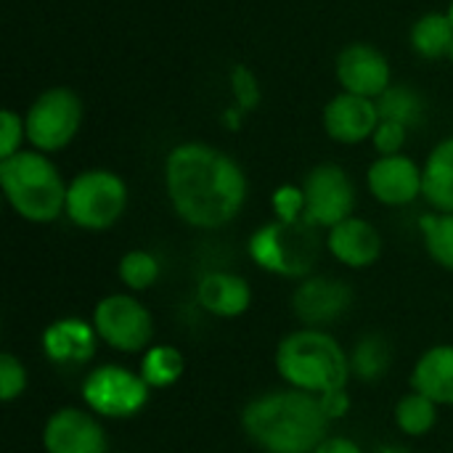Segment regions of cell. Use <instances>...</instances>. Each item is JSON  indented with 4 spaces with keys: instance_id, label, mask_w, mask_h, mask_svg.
I'll list each match as a JSON object with an SVG mask.
<instances>
[{
    "instance_id": "6da1fadb",
    "label": "cell",
    "mask_w": 453,
    "mask_h": 453,
    "mask_svg": "<svg viewBox=\"0 0 453 453\" xmlns=\"http://www.w3.org/2000/svg\"><path fill=\"white\" fill-rule=\"evenodd\" d=\"M167 196L194 228H223L244 207L247 178L242 167L207 143H180L165 162Z\"/></svg>"
},
{
    "instance_id": "7a4b0ae2",
    "label": "cell",
    "mask_w": 453,
    "mask_h": 453,
    "mask_svg": "<svg viewBox=\"0 0 453 453\" xmlns=\"http://www.w3.org/2000/svg\"><path fill=\"white\" fill-rule=\"evenodd\" d=\"M329 417L319 395L305 390H271L242 411L247 438L265 453H313L329 438Z\"/></svg>"
},
{
    "instance_id": "3957f363",
    "label": "cell",
    "mask_w": 453,
    "mask_h": 453,
    "mask_svg": "<svg viewBox=\"0 0 453 453\" xmlns=\"http://www.w3.org/2000/svg\"><path fill=\"white\" fill-rule=\"evenodd\" d=\"M276 369L281 380L313 395H324L329 390L348 388L350 356L342 345L324 329H297L287 334L276 348Z\"/></svg>"
},
{
    "instance_id": "277c9868",
    "label": "cell",
    "mask_w": 453,
    "mask_h": 453,
    "mask_svg": "<svg viewBox=\"0 0 453 453\" xmlns=\"http://www.w3.org/2000/svg\"><path fill=\"white\" fill-rule=\"evenodd\" d=\"M0 183L8 204L29 223H53L66 212V191L58 170L42 151H19L0 159Z\"/></svg>"
},
{
    "instance_id": "5b68a950",
    "label": "cell",
    "mask_w": 453,
    "mask_h": 453,
    "mask_svg": "<svg viewBox=\"0 0 453 453\" xmlns=\"http://www.w3.org/2000/svg\"><path fill=\"white\" fill-rule=\"evenodd\" d=\"M319 252L321 244L316 228L305 220H273L257 228L250 239V257L263 271L287 279H305L313 271Z\"/></svg>"
},
{
    "instance_id": "8992f818",
    "label": "cell",
    "mask_w": 453,
    "mask_h": 453,
    "mask_svg": "<svg viewBox=\"0 0 453 453\" xmlns=\"http://www.w3.org/2000/svg\"><path fill=\"white\" fill-rule=\"evenodd\" d=\"M127 207V188L119 175L109 170L80 173L66 191V215L85 231L111 228Z\"/></svg>"
},
{
    "instance_id": "52a82bcc",
    "label": "cell",
    "mask_w": 453,
    "mask_h": 453,
    "mask_svg": "<svg viewBox=\"0 0 453 453\" xmlns=\"http://www.w3.org/2000/svg\"><path fill=\"white\" fill-rule=\"evenodd\" d=\"M151 388L135 372L125 366L106 364L93 369L82 382V401L90 411L106 419H127L135 417L149 403Z\"/></svg>"
},
{
    "instance_id": "ba28073f",
    "label": "cell",
    "mask_w": 453,
    "mask_h": 453,
    "mask_svg": "<svg viewBox=\"0 0 453 453\" xmlns=\"http://www.w3.org/2000/svg\"><path fill=\"white\" fill-rule=\"evenodd\" d=\"M98 337L119 353H146L154 337L149 308L133 295H109L93 311Z\"/></svg>"
},
{
    "instance_id": "9c48e42d",
    "label": "cell",
    "mask_w": 453,
    "mask_h": 453,
    "mask_svg": "<svg viewBox=\"0 0 453 453\" xmlns=\"http://www.w3.org/2000/svg\"><path fill=\"white\" fill-rule=\"evenodd\" d=\"M82 106L66 88L45 90L27 114V138L37 151H58L72 143L80 130Z\"/></svg>"
},
{
    "instance_id": "30bf717a",
    "label": "cell",
    "mask_w": 453,
    "mask_h": 453,
    "mask_svg": "<svg viewBox=\"0 0 453 453\" xmlns=\"http://www.w3.org/2000/svg\"><path fill=\"white\" fill-rule=\"evenodd\" d=\"M305 215L303 220L313 228H334L337 223L353 218L356 188L348 173L337 165H319L308 173L303 183Z\"/></svg>"
},
{
    "instance_id": "8fae6325",
    "label": "cell",
    "mask_w": 453,
    "mask_h": 453,
    "mask_svg": "<svg viewBox=\"0 0 453 453\" xmlns=\"http://www.w3.org/2000/svg\"><path fill=\"white\" fill-rule=\"evenodd\" d=\"M353 305V289L334 276H305L292 295V311L297 321L311 329L340 321Z\"/></svg>"
},
{
    "instance_id": "7c38bea8",
    "label": "cell",
    "mask_w": 453,
    "mask_h": 453,
    "mask_svg": "<svg viewBox=\"0 0 453 453\" xmlns=\"http://www.w3.org/2000/svg\"><path fill=\"white\" fill-rule=\"evenodd\" d=\"M48 453H106L109 441L98 419L82 409L66 406L48 417L42 430Z\"/></svg>"
},
{
    "instance_id": "4fadbf2b",
    "label": "cell",
    "mask_w": 453,
    "mask_h": 453,
    "mask_svg": "<svg viewBox=\"0 0 453 453\" xmlns=\"http://www.w3.org/2000/svg\"><path fill=\"white\" fill-rule=\"evenodd\" d=\"M337 77L345 93H356L364 98L382 96L390 88V66L388 58L372 45H348L337 58Z\"/></svg>"
},
{
    "instance_id": "5bb4252c",
    "label": "cell",
    "mask_w": 453,
    "mask_h": 453,
    "mask_svg": "<svg viewBox=\"0 0 453 453\" xmlns=\"http://www.w3.org/2000/svg\"><path fill=\"white\" fill-rule=\"evenodd\" d=\"M369 188L374 199L388 207L411 204L422 194V170L403 154L380 157L369 167Z\"/></svg>"
},
{
    "instance_id": "9a60e30c",
    "label": "cell",
    "mask_w": 453,
    "mask_h": 453,
    "mask_svg": "<svg viewBox=\"0 0 453 453\" xmlns=\"http://www.w3.org/2000/svg\"><path fill=\"white\" fill-rule=\"evenodd\" d=\"M98 332L93 324L82 319H58L42 332V350L48 361L58 366H82L96 356L98 348Z\"/></svg>"
},
{
    "instance_id": "2e32d148",
    "label": "cell",
    "mask_w": 453,
    "mask_h": 453,
    "mask_svg": "<svg viewBox=\"0 0 453 453\" xmlns=\"http://www.w3.org/2000/svg\"><path fill=\"white\" fill-rule=\"evenodd\" d=\"M326 133L340 143H361L364 138L374 135L380 125V109L372 98L342 93L329 101L324 111Z\"/></svg>"
},
{
    "instance_id": "e0dca14e",
    "label": "cell",
    "mask_w": 453,
    "mask_h": 453,
    "mask_svg": "<svg viewBox=\"0 0 453 453\" xmlns=\"http://www.w3.org/2000/svg\"><path fill=\"white\" fill-rule=\"evenodd\" d=\"M329 252L348 268H369L382 255V236L380 231L361 218H348L329 228L326 236Z\"/></svg>"
},
{
    "instance_id": "ac0fdd59",
    "label": "cell",
    "mask_w": 453,
    "mask_h": 453,
    "mask_svg": "<svg viewBox=\"0 0 453 453\" xmlns=\"http://www.w3.org/2000/svg\"><path fill=\"white\" fill-rule=\"evenodd\" d=\"M196 300L199 305L218 316V319H236L250 311L252 305V287L239 273L212 271L204 273L196 284Z\"/></svg>"
},
{
    "instance_id": "d6986e66",
    "label": "cell",
    "mask_w": 453,
    "mask_h": 453,
    "mask_svg": "<svg viewBox=\"0 0 453 453\" xmlns=\"http://www.w3.org/2000/svg\"><path fill=\"white\" fill-rule=\"evenodd\" d=\"M414 393H422L438 406H453V345H435L411 372Z\"/></svg>"
},
{
    "instance_id": "ffe728a7",
    "label": "cell",
    "mask_w": 453,
    "mask_h": 453,
    "mask_svg": "<svg viewBox=\"0 0 453 453\" xmlns=\"http://www.w3.org/2000/svg\"><path fill=\"white\" fill-rule=\"evenodd\" d=\"M422 194L438 212L453 215V138L438 143L422 170Z\"/></svg>"
},
{
    "instance_id": "44dd1931",
    "label": "cell",
    "mask_w": 453,
    "mask_h": 453,
    "mask_svg": "<svg viewBox=\"0 0 453 453\" xmlns=\"http://www.w3.org/2000/svg\"><path fill=\"white\" fill-rule=\"evenodd\" d=\"M393 348L382 334H366L350 353V374L361 382H377L390 372Z\"/></svg>"
},
{
    "instance_id": "7402d4cb",
    "label": "cell",
    "mask_w": 453,
    "mask_h": 453,
    "mask_svg": "<svg viewBox=\"0 0 453 453\" xmlns=\"http://www.w3.org/2000/svg\"><path fill=\"white\" fill-rule=\"evenodd\" d=\"M183 369H186V361H183L178 348H173V345H154V348H149L143 353L138 374L146 380V385L151 390H162V388L175 385L183 377Z\"/></svg>"
},
{
    "instance_id": "603a6c76",
    "label": "cell",
    "mask_w": 453,
    "mask_h": 453,
    "mask_svg": "<svg viewBox=\"0 0 453 453\" xmlns=\"http://www.w3.org/2000/svg\"><path fill=\"white\" fill-rule=\"evenodd\" d=\"M414 50L425 58H441L451 50L453 21L449 13H425L411 29Z\"/></svg>"
},
{
    "instance_id": "cb8c5ba5",
    "label": "cell",
    "mask_w": 453,
    "mask_h": 453,
    "mask_svg": "<svg viewBox=\"0 0 453 453\" xmlns=\"http://www.w3.org/2000/svg\"><path fill=\"white\" fill-rule=\"evenodd\" d=\"M438 422V403L425 398L422 393H409L395 403V425L401 433L411 438L427 435Z\"/></svg>"
},
{
    "instance_id": "d4e9b609",
    "label": "cell",
    "mask_w": 453,
    "mask_h": 453,
    "mask_svg": "<svg viewBox=\"0 0 453 453\" xmlns=\"http://www.w3.org/2000/svg\"><path fill=\"white\" fill-rule=\"evenodd\" d=\"M377 109H380V119H390V122L409 127V125H419L425 114V101L411 88L398 85V88H388L380 96Z\"/></svg>"
},
{
    "instance_id": "484cf974",
    "label": "cell",
    "mask_w": 453,
    "mask_h": 453,
    "mask_svg": "<svg viewBox=\"0 0 453 453\" xmlns=\"http://www.w3.org/2000/svg\"><path fill=\"white\" fill-rule=\"evenodd\" d=\"M422 234H425V247L430 257L446 268L453 271V215L451 212H435L422 218Z\"/></svg>"
},
{
    "instance_id": "4316f807",
    "label": "cell",
    "mask_w": 453,
    "mask_h": 453,
    "mask_svg": "<svg viewBox=\"0 0 453 453\" xmlns=\"http://www.w3.org/2000/svg\"><path fill=\"white\" fill-rule=\"evenodd\" d=\"M117 273H119V281H122L127 289H133V292H146V289H151V287L157 284L162 268H159V260H157L151 252H146V250H133V252L122 255Z\"/></svg>"
},
{
    "instance_id": "83f0119b",
    "label": "cell",
    "mask_w": 453,
    "mask_h": 453,
    "mask_svg": "<svg viewBox=\"0 0 453 453\" xmlns=\"http://www.w3.org/2000/svg\"><path fill=\"white\" fill-rule=\"evenodd\" d=\"M27 390V366L13 356L3 353L0 356V398L3 403H13L19 395Z\"/></svg>"
},
{
    "instance_id": "f1b7e54d",
    "label": "cell",
    "mask_w": 453,
    "mask_h": 453,
    "mask_svg": "<svg viewBox=\"0 0 453 453\" xmlns=\"http://www.w3.org/2000/svg\"><path fill=\"white\" fill-rule=\"evenodd\" d=\"M27 135V122L19 114L5 109L0 114V159H8L21 151V141Z\"/></svg>"
},
{
    "instance_id": "f546056e",
    "label": "cell",
    "mask_w": 453,
    "mask_h": 453,
    "mask_svg": "<svg viewBox=\"0 0 453 453\" xmlns=\"http://www.w3.org/2000/svg\"><path fill=\"white\" fill-rule=\"evenodd\" d=\"M273 210H276L279 220H284V223L303 220V215H305V194H303V188L281 186L273 194Z\"/></svg>"
},
{
    "instance_id": "4dcf8cb0",
    "label": "cell",
    "mask_w": 453,
    "mask_h": 453,
    "mask_svg": "<svg viewBox=\"0 0 453 453\" xmlns=\"http://www.w3.org/2000/svg\"><path fill=\"white\" fill-rule=\"evenodd\" d=\"M406 141V127L398 125V122H390V119H380L377 130H374V146L382 157H393L401 151Z\"/></svg>"
},
{
    "instance_id": "1f68e13d",
    "label": "cell",
    "mask_w": 453,
    "mask_h": 453,
    "mask_svg": "<svg viewBox=\"0 0 453 453\" xmlns=\"http://www.w3.org/2000/svg\"><path fill=\"white\" fill-rule=\"evenodd\" d=\"M234 93H236V98H239V104L244 109L257 106V101H260L257 80H255V74L247 66H236L234 69Z\"/></svg>"
},
{
    "instance_id": "d6a6232c",
    "label": "cell",
    "mask_w": 453,
    "mask_h": 453,
    "mask_svg": "<svg viewBox=\"0 0 453 453\" xmlns=\"http://www.w3.org/2000/svg\"><path fill=\"white\" fill-rule=\"evenodd\" d=\"M319 401H321V409H324V414L329 417V422L342 419V417H348V411H350V395H348L345 388L329 390V393L319 395Z\"/></svg>"
},
{
    "instance_id": "836d02e7",
    "label": "cell",
    "mask_w": 453,
    "mask_h": 453,
    "mask_svg": "<svg viewBox=\"0 0 453 453\" xmlns=\"http://www.w3.org/2000/svg\"><path fill=\"white\" fill-rule=\"evenodd\" d=\"M313 453H364L361 446L350 438H340V435H329Z\"/></svg>"
},
{
    "instance_id": "e575fe53",
    "label": "cell",
    "mask_w": 453,
    "mask_h": 453,
    "mask_svg": "<svg viewBox=\"0 0 453 453\" xmlns=\"http://www.w3.org/2000/svg\"><path fill=\"white\" fill-rule=\"evenodd\" d=\"M449 16H451V21H453V0H451V11H449Z\"/></svg>"
},
{
    "instance_id": "d590c367",
    "label": "cell",
    "mask_w": 453,
    "mask_h": 453,
    "mask_svg": "<svg viewBox=\"0 0 453 453\" xmlns=\"http://www.w3.org/2000/svg\"><path fill=\"white\" fill-rule=\"evenodd\" d=\"M449 56H451V58H453V42H451V50H449Z\"/></svg>"
}]
</instances>
